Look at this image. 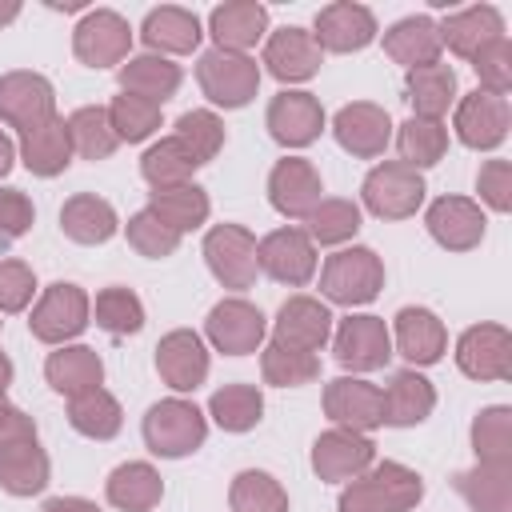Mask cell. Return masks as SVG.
<instances>
[{
  "instance_id": "obj_18",
  "label": "cell",
  "mask_w": 512,
  "mask_h": 512,
  "mask_svg": "<svg viewBox=\"0 0 512 512\" xmlns=\"http://www.w3.org/2000/svg\"><path fill=\"white\" fill-rule=\"evenodd\" d=\"M424 228H428V236L440 248H448V252H472L484 240L488 220H484V212H480L476 200H468V196H440V200L428 204Z\"/></svg>"
},
{
  "instance_id": "obj_30",
  "label": "cell",
  "mask_w": 512,
  "mask_h": 512,
  "mask_svg": "<svg viewBox=\"0 0 512 512\" xmlns=\"http://www.w3.org/2000/svg\"><path fill=\"white\" fill-rule=\"evenodd\" d=\"M44 376L60 396H80L104 384V360L96 348L88 344H60L56 352H48L44 360Z\"/></svg>"
},
{
  "instance_id": "obj_12",
  "label": "cell",
  "mask_w": 512,
  "mask_h": 512,
  "mask_svg": "<svg viewBox=\"0 0 512 512\" xmlns=\"http://www.w3.org/2000/svg\"><path fill=\"white\" fill-rule=\"evenodd\" d=\"M204 332H208V340H212L216 352H224V356H248V352H260L268 324H264V312L256 304H248L240 296H228V300H220L208 312Z\"/></svg>"
},
{
  "instance_id": "obj_6",
  "label": "cell",
  "mask_w": 512,
  "mask_h": 512,
  "mask_svg": "<svg viewBox=\"0 0 512 512\" xmlns=\"http://www.w3.org/2000/svg\"><path fill=\"white\" fill-rule=\"evenodd\" d=\"M424 176L400 160H384L376 164L364 184H360V196H364V208L380 220H408L416 216V208L424 204Z\"/></svg>"
},
{
  "instance_id": "obj_31",
  "label": "cell",
  "mask_w": 512,
  "mask_h": 512,
  "mask_svg": "<svg viewBox=\"0 0 512 512\" xmlns=\"http://www.w3.org/2000/svg\"><path fill=\"white\" fill-rule=\"evenodd\" d=\"M116 228H120L116 208L96 192H76L60 208V232L76 244H108Z\"/></svg>"
},
{
  "instance_id": "obj_48",
  "label": "cell",
  "mask_w": 512,
  "mask_h": 512,
  "mask_svg": "<svg viewBox=\"0 0 512 512\" xmlns=\"http://www.w3.org/2000/svg\"><path fill=\"white\" fill-rule=\"evenodd\" d=\"M228 504L232 512H288V492L272 472L244 468L228 488Z\"/></svg>"
},
{
  "instance_id": "obj_42",
  "label": "cell",
  "mask_w": 512,
  "mask_h": 512,
  "mask_svg": "<svg viewBox=\"0 0 512 512\" xmlns=\"http://www.w3.org/2000/svg\"><path fill=\"white\" fill-rule=\"evenodd\" d=\"M196 156L176 140V136H164L156 140L144 156H140V176L156 188H180V184H192V172H196Z\"/></svg>"
},
{
  "instance_id": "obj_57",
  "label": "cell",
  "mask_w": 512,
  "mask_h": 512,
  "mask_svg": "<svg viewBox=\"0 0 512 512\" xmlns=\"http://www.w3.org/2000/svg\"><path fill=\"white\" fill-rule=\"evenodd\" d=\"M20 440H36V420L24 408H16L12 400L0 396V448L20 444Z\"/></svg>"
},
{
  "instance_id": "obj_19",
  "label": "cell",
  "mask_w": 512,
  "mask_h": 512,
  "mask_svg": "<svg viewBox=\"0 0 512 512\" xmlns=\"http://www.w3.org/2000/svg\"><path fill=\"white\" fill-rule=\"evenodd\" d=\"M312 40L320 44V52H360L376 40V16L372 8L364 4H352V0H336V4H324L316 12V28H312Z\"/></svg>"
},
{
  "instance_id": "obj_43",
  "label": "cell",
  "mask_w": 512,
  "mask_h": 512,
  "mask_svg": "<svg viewBox=\"0 0 512 512\" xmlns=\"http://www.w3.org/2000/svg\"><path fill=\"white\" fill-rule=\"evenodd\" d=\"M208 416L224 432H252L264 416V392L256 384H224L208 400Z\"/></svg>"
},
{
  "instance_id": "obj_5",
  "label": "cell",
  "mask_w": 512,
  "mask_h": 512,
  "mask_svg": "<svg viewBox=\"0 0 512 512\" xmlns=\"http://www.w3.org/2000/svg\"><path fill=\"white\" fill-rule=\"evenodd\" d=\"M88 316H92V300L80 284H48L40 292V300L32 304V316H28V332L40 340V344H68L76 340L84 328H88Z\"/></svg>"
},
{
  "instance_id": "obj_24",
  "label": "cell",
  "mask_w": 512,
  "mask_h": 512,
  "mask_svg": "<svg viewBox=\"0 0 512 512\" xmlns=\"http://www.w3.org/2000/svg\"><path fill=\"white\" fill-rule=\"evenodd\" d=\"M324 64V52L320 44L312 40V32L288 24V28H276L264 44V68L280 80V84H300V80H312Z\"/></svg>"
},
{
  "instance_id": "obj_53",
  "label": "cell",
  "mask_w": 512,
  "mask_h": 512,
  "mask_svg": "<svg viewBox=\"0 0 512 512\" xmlns=\"http://www.w3.org/2000/svg\"><path fill=\"white\" fill-rule=\"evenodd\" d=\"M472 72L480 80V92L488 96H508L512 88V40L500 36L492 44H484L476 56H472Z\"/></svg>"
},
{
  "instance_id": "obj_39",
  "label": "cell",
  "mask_w": 512,
  "mask_h": 512,
  "mask_svg": "<svg viewBox=\"0 0 512 512\" xmlns=\"http://www.w3.org/2000/svg\"><path fill=\"white\" fill-rule=\"evenodd\" d=\"M68 424L88 440H112L124 424V408L108 388H92L68 400Z\"/></svg>"
},
{
  "instance_id": "obj_44",
  "label": "cell",
  "mask_w": 512,
  "mask_h": 512,
  "mask_svg": "<svg viewBox=\"0 0 512 512\" xmlns=\"http://www.w3.org/2000/svg\"><path fill=\"white\" fill-rule=\"evenodd\" d=\"M472 452L480 464H512V408L488 404L472 420Z\"/></svg>"
},
{
  "instance_id": "obj_16",
  "label": "cell",
  "mask_w": 512,
  "mask_h": 512,
  "mask_svg": "<svg viewBox=\"0 0 512 512\" xmlns=\"http://www.w3.org/2000/svg\"><path fill=\"white\" fill-rule=\"evenodd\" d=\"M268 200L280 216L288 220H304L320 200H324V180L316 172L312 160L304 156H284L276 160V168L268 172Z\"/></svg>"
},
{
  "instance_id": "obj_37",
  "label": "cell",
  "mask_w": 512,
  "mask_h": 512,
  "mask_svg": "<svg viewBox=\"0 0 512 512\" xmlns=\"http://www.w3.org/2000/svg\"><path fill=\"white\" fill-rule=\"evenodd\" d=\"M20 160L32 176H60L72 164V136H68V120L52 116L44 128L20 136Z\"/></svg>"
},
{
  "instance_id": "obj_38",
  "label": "cell",
  "mask_w": 512,
  "mask_h": 512,
  "mask_svg": "<svg viewBox=\"0 0 512 512\" xmlns=\"http://www.w3.org/2000/svg\"><path fill=\"white\" fill-rule=\"evenodd\" d=\"M404 92H408L412 116L440 120V116L456 104V72H452L448 64L412 68V72H404Z\"/></svg>"
},
{
  "instance_id": "obj_13",
  "label": "cell",
  "mask_w": 512,
  "mask_h": 512,
  "mask_svg": "<svg viewBox=\"0 0 512 512\" xmlns=\"http://www.w3.org/2000/svg\"><path fill=\"white\" fill-rule=\"evenodd\" d=\"M456 368L472 380L512 376V332L504 324H472L456 340Z\"/></svg>"
},
{
  "instance_id": "obj_2",
  "label": "cell",
  "mask_w": 512,
  "mask_h": 512,
  "mask_svg": "<svg viewBox=\"0 0 512 512\" xmlns=\"http://www.w3.org/2000/svg\"><path fill=\"white\" fill-rule=\"evenodd\" d=\"M140 432H144L148 452H156L164 460H180V456H192L208 440V420L192 400L168 396L144 412Z\"/></svg>"
},
{
  "instance_id": "obj_26",
  "label": "cell",
  "mask_w": 512,
  "mask_h": 512,
  "mask_svg": "<svg viewBox=\"0 0 512 512\" xmlns=\"http://www.w3.org/2000/svg\"><path fill=\"white\" fill-rule=\"evenodd\" d=\"M436 28H440V48L456 52L460 60H472L484 44L504 36V16L492 4H472V8L448 12Z\"/></svg>"
},
{
  "instance_id": "obj_9",
  "label": "cell",
  "mask_w": 512,
  "mask_h": 512,
  "mask_svg": "<svg viewBox=\"0 0 512 512\" xmlns=\"http://www.w3.org/2000/svg\"><path fill=\"white\" fill-rule=\"evenodd\" d=\"M72 52L80 64L88 68H112V64H124L128 52H132V28L120 12L112 8H92L84 12V20L76 24L72 32Z\"/></svg>"
},
{
  "instance_id": "obj_1",
  "label": "cell",
  "mask_w": 512,
  "mask_h": 512,
  "mask_svg": "<svg viewBox=\"0 0 512 512\" xmlns=\"http://www.w3.org/2000/svg\"><path fill=\"white\" fill-rule=\"evenodd\" d=\"M424 500V476L400 460H380L344 484L336 512H412Z\"/></svg>"
},
{
  "instance_id": "obj_29",
  "label": "cell",
  "mask_w": 512,
  "mask_h": 512,
  "mask_svg": "<svg viewBox=\"0 0 512 512\" xmlns=\"http://www.w3.org/2000/svg\"><path fill=\"white\" fill-rule=\"evenodd\" d=\"M208 32H212L216 48H224V52H248L268 32V8L256 4V0H228V4L212 8Z\"/></svg>"
},
{
  "instance_id": "obj_20",
  "label": "cell",
  "mask_w": 512,
  "mask_h": 512,
  "mask_svg": "<svg viewBox=\"0 0 512 512\" xmlns=\"http://www.w3.org/2000/svg\"><path fill=\"white\" fill-rule=\"evenodd\" d=\"M264 124H268V132H272L276 144H284V148H308L324 132V108H320V100L312 92L284 88L280 96H272Z\"/></svg>"
},
{
  "instance_id": "obj_7",
  "label": "cell",
  "mask_w": 512,
  "mask_h": 512,
  "mask_svg": "<svg viewBox=\"0 0 512 512\" xmlns=\"http://www.w3.org/2000/svg\"><path fill=\"white\" fill-rule=\"evenodd\" d=\"M204 260H208V272L232 288V292H244L256 284V236L244 228V224H216L208 228L204 236Z\"/></svg>"
},
{
  "instance_id": "obj_28",
  "label": "cell",
  "mask_w": 512,
  "mask_h": 512,
  "mask_svg": "<svg viewBox=\"0 0 512 512\" xmlns=\"http://www.w3.org/2000/svg\"><path fill=\"white\" fill-rule=\"evenodd\" d=\"M380 396H384V424H392V428H416L436 408V388L416 368L392 372L388 376V388Z\"/></svg>"
},
{
  "instance_id": "obj_14",
  "label": "cell",
  "mask_w": 512,
  "mask_h": 512,
  "mask_svg": "<svg viewBox=\"0 0 512 512\" xmlns=\"http://www.w3.org/2000/svg\"><path fill=\"white\" fill-rule=\"evenodd\" d=\"M324 416L348 432H372L384 424V396L360 376H336L324 384Z\"/></svg>"
},
{
  "instance_id": "obj_10",
  "label": "cell",
  "mask_w": 512,
  "mask_h": 512,
  "mask_svg": "<svg viewBox=\"0 0 512 512\" xmlns=\"http://www.w3.org/2000/svg\"><path fill=\"white\" fill-rule=\"evenodd\" d=\"M332 356L348 372H376L392 360V332L380 316H348L332 336Z\"/></svg>"
},
{
  "instance_id": "obj_50",
  "label": "cell",
  "mask_w": 512,
  "mask_h": 512,
  "mask_svg": "<svg viewBox=\"0 0 512 512\" xmlns=\"http://www.w3.org/2000/svg\"><path fill=\"white\" fill-rule=\"evenodd\" d=\"M108 124H112L120 144H140V140H148L160 128V104L140 100L132 92H120L108 104Z\"/></svg>"
},
{
  "instance_id": "obj_8",
  "label": "cell",
  "mask_w": 512,
  "mask_h": 512,
  "mask_svg": "<svg viewBox=\"0 0 512 512\" xmlns=\"http://www.w3.org/2000/svg\"><path fill=\"white\" fill-rule=\"evenodd\" d=\"M56 116V92L40 72H4L0 76V120L20 136L44 128Z\"/></svg>"
},
{
  "instance_id": "obj_34",
  "label": "cell",
  "mask_w": 512,
  "mask_h": 512,
  "mask_svg": "<svg viewBox=\"0 0 512 512\" xmlns=\"http://www.w3.org/2000/svg\"><path fill=\"white\" fill-rule=\"evenodd\" d=\"M48 480H52V464L36 440H20V444L0 448V488L8 496H36L48 488Z\"/></svg>"
},
{
  "instance_id": "obj_61",
  "label": "cell",
  "mask_w": 512,
  "mask_h": 512,
  "mask_svg": "<svg viewBox=\"0 0 512 512\" xmlns=\"http://www.w3.org/2000/svg\"><path fill=\"white\" fill-rule=\"evenodd\" d=\"M12 384V360L0 352V396H4V388Z\"/></svg>"
},
{
  "instance_id": "obj_58",
  "label": "cell",
  "mask_w": 512,
  "mask_h": 512,
  "mask_svg": "<svg viewBox=\"0 0 512 512\" xmlns=\"http://www.w3.org/2000/svg\"><path fill=\"white\" fill-rule=\"evenodd\" d=\"M40 512H100V504L84 500V496H52V500H44Z\"/></svg>"
},
{
  "instance_id": "obj_27",
  "label": "cell",
  "mask_w": 512,
  "mask_h": 512,
  "mask_svg": "<svg viewBox=\"0 0 512 512\" xmlns=\"http://www.w3.org/2000/svg\"><path fill=\"white\" fill-rule=\"evenodd\" d=\"M200 16L176 4H160L144 16L140 24V40L152 48V56H188L200 44Z\"/></svg>"
},
{
  "instance_id": "obj_23",
  "label": "cell",
  "mask_w": 512,
  "mask_h": 512,
  "mask_svg": "<svg viewBox=\"0 0 512 512\" xmlns=\"http://www.w3.org/2000/svg\"><path fill=\"white\" fill-rule=\"evenodd\" d=\"M272 340L300 352H320L332 340V312L316 296H288L276 312Z\"/></svg>"
},
{
  "instance_id": "obj_35",
  "label": "cell",
  "mask_w": 512,
  "mask_h": 512,
  "mask_svg": "<svg viewBox=\"0 0 512 512\" xmlns=\"http://www.w3.org/2000/svg\"><path fill=\"white\" fill-rule=\"evenodd\" d=\"M116 80H120L124 92H132L140 100H152V104H164V100L176 96V88H180L184 76H180V64H172L168 56L144 52V56H128L120 64Z\"/></svg>"
},
{
  "instance_id": "obj_56",
  "label": "cell",
  "mask_w": 512,
  "mask_h": 512,
  "mask_svg": "<svg viewBox=\"0 0 512 512\" xmlns=\"http://www.w3.org/2000/svg\"><path fill=\"white\" fill-rule=\"evenodd\" d=\"M36 224V208L20 188H0V240H20Z\"/></svg>"
},
{
  "instance_id": "obj_32",
  "label": "cell",
  "mask_w": 512,
  "mask_h": 512,
  "mask_svg": "<svg viewBox=\"0 0 512 512\" xmlns=\"http://www.w3.org/2000/svg\"><path fill=\"white\" fill-rule=\"evenodd\" d=\"M384 52L396 64H404L408 72L440 64V28H436V20L432 16H404V20H396L384 32Z\"/></svg>"
},
{
  "instance_id": "obj_59",
  "label": "cell",
  "mask_w": 512,
  "mask_h": 512,
  "mask_svg": "<svg viewBox=\"0 0 512 512\" xmlns=\"http://www.w3.org/2000/svg\"><path fill=\"white\" fill-rule=\"evenodd\" d=\"M12 164H16V144L8 140V132L0 128V180L12 172Z\"/></svg>"
},
{
  "instance_id": "obj_62",
  "label": "cell",
  "mask_w": 512,
  "mask_h": 512,
  "mask_svg": "<svg viewBox=\"0 0 512 512\" xmlns=\"http://www.w3.org/2000/svg\"><path fill=\"white\" fill-rule=\"evenodd\" d=\"M0 324H4V320H0Z\"/></svg>"
},
{
  "instance_id": "obj_36",
  "label": "cell",
  "mask_w": 512,
  "mask_h": 512,
  "mask_svg": "<svg viewBox=\"0 0 512 512\" xmlns=\"http://www.w3.org/2000/svg\"><path fill=\"white\" fill-rule=\"evenodd\" d=\"M104 496L120 512H152L160 504V496H164V480H160V472L152 464L128 460V464L112 468V476L104 484Z\"/></svg>"
},
{
  "instance_id": "obj_55",
  "label": "cell",
  "mask_w": 512,
  "mask_h": 512,
  "mask_svg": "<svg viewBox=\"0 0 512 512\" xmlns=\"http://www.w3.org/2000/svg\"><path fill=\"white\" fill-rule=\"evenodd\" d=\"M476 192L492 212H508L512 208V164L508 160H488L476 172Z\"/></svg>"
},
{
  "instance_id": "obj_51",
  "label": "cell",
  "mask_w": 512,
  "mask_h": 512,
  "mask_svg": "<svg viewBox=\"0 0 512 512\" xmlns=\"http://www.w3.org/2000/svg\"><path fill=\"white\" fill-rule=\"evenodd\" d=\"M172 136L196 156V164H208L224 148V120L216 112H208V108H192V112H184L176 120Z\"/></svg>"
},
{
  "instance_id": "obj_52",
  "label": "cell",
  "mask_w": 512,
  "mask_h": 512,
  "mask_svg": "<svg viewBox=\"0 0 512 512\" xmlns=\"http://www.w3.org/2000/svg\"><path fill=\"white\" fill-rule=\"evenodd\" d=\"M128 244L148 260H168L180 248V232H172L152 208H140L136 216H128Z\"/></svg>"
},
{
  "instance_id": "obj_17",
  "label": "cell",
  "mask_w": 512,
  "mask_h": 512,
  "mask_svg": "<svg viewBox=\"0 0 512 512\" xmlns=\"http://www.w3.org/2000/svg\"><path fill=\"white\" fill-rule=\"evenodd\" d=\"M332 136L356 160H372V156H384V148L392 140V116L372 100H352L336 112Z\"/></svg>"
},
{
  "instance_id": "obj_41",
  "label": "cell",
  "mask_w": 512,
  "mask_h": 512,
  "mask_svg": "<svg viewBox=\"0 0 512 512\" xmlns=\"http://www.w3.org/2000/svg\"><path fill=\"white\" fill-rule=\"evenodd\" d=\"M396 148H400V164L408 168H432L444 160L448 152V128L444 120H424V116H408L396 132Z\"/></svg>"
},
{
  "instance_id": "obj_60",
  "label": "cell",
  "mask_w": 512,
  "mask_h": 512,
  "mask_svg": "<svg viewBox=\"0 0 512 512\" xmlns=\"http://www.w3.org/2000/svg\"><path fill=\"white\" fill-rule=\"evenodd\" d=\"M16 16H20V4H16V0H0V28L12 24Z\"/></svg>"
},
{
  "instance_id": "obj_25",
  "label": "cell",
  "mask_w": 512,
  "mask_h": 512,
  "mask_svg": "<svg viewBox=\"0 0 512 512\" xmlns=\"http://www.w3.org/2000/svg\"><path fill=\"white\" fill-rule=\"evenodd\" d=\"M396 352L412 364V368H428L436 364L444 352H448V332H444V320L432 312V308H400L396 312Z\"/></svg>"
},
{
  "instance_id": "obj_4",
  "label": "cell",
  "mask_w": 512,
  "mask_h": 512,
  "mask_svg": "<svg viewBox=\"0 0 512 512\" xmlns=\"http://www.w3.org/2000/svg\"><path fill=\"white\" fill-rule=\"evenodd\" d=\"M196 84L216 108H244L260 88V64L248 52L208 48L196 64Z\"/></svg>"
},
{
  "instance_id": "obj_49",
  "label": "cell",
  "mask_w": 512,
  "mask_h": 512,
  "mask_svg": "<svg viewBox=\"0 0 512 512\" xmlns=\"http://www.w3.org/2000/svg\"><path fill=\"white\" fill-rule=\"evenodd\" d=\"M92 312H96V324H100L108 336H136V332L144 328V304H140V296H136L132 288H124V284H112V288L96 292Z\"/></svg>"
},
{
  "instance_id": "obj_46",
  "label": "cell",
  "mask_w": 512,
  "mask_h": 512,
  "mask_svg": "<svg viewBox=\"0 0 512 512\" xmlns=\"http://www.w3.org/2000/svg\"><path fill=\"white\" fill-rule=\"evenodd\" d=\"M68 136H72V152L84 160H108L116 152V132L108 124V108L100 104H84L68 116Z\"/></svg>"
},
{
  "instance_id": "obj_3",
  "label": "cell",
  "mask_w": 512,
  "mask_h": 512,
  "mask_svg": "<svg viewBox=\"0 0 512 512\" xmlns=\"http://www.w3.org/2000/svg\"><path fill=\"white\" fill-rule=\"evenodd\" d=\"M380 288H384V260L364 244L332 252L320 268V292L332 304L360 308V304H372Z\"/></svg>"
},
{
  "instance_id": "obj_22",
  "label": "cell",
  "mask_w": 512,
  "mask_h": 512,
  "mask_svg": "<svg viewBox=\"0 0 512 512\" xmlns=\"http://www.w3.org/2000/svg\"><path fill=\"white\" fill-rule=\"evenodd\" d=\"M372 464H376V444L364 432L328 428L312 444V468L320 480H356Z\"/></svg>"
},
{
  "instance_id": "obj_15",
  "label": "cell",
  "mask_w": 512,
  "mask_h": 512,
  "mask_svg": "<svg viewBox=\"0 0 512 512\" xmlns=\"http://www.w3.org/2000/svg\"><path fill=\"white\" fill-rule=\"evenodd\" d=\"M508 124H512V108L504 96H488V92H468L460 104H456V116H452V128L460 136L464 148H476V152H492L508 140Z\"/></svg>"
},
{
  "instance_id": "obj_33",
  "label": "cell",
  "mask_w": 512,
  "mask_h": 512,
  "mask_svg": "<svg viewBox=\"0 0 512 512\" xmlns=\"http://www.w3.org/2000/svg\"><path fill=\"white\" fill-rule=\"evenodd\" d=\"M472 512H512V464H472L452 476Z\"/></svg>"
},
{
  "instance_id": "obj_45",
  "label": "cell",
  "mask_w": 512,
  "mask_h": 512,
  "mask_svg": "<svg viewBox=\"0 0 512 512\" xmlns=\"http://www.w3.org/2000/svg\"><path fill=\"white\" fill-rule=\"evenodd\" d=\"M260 372H264V384L272 388H300L320 376V356L272 340L268 348H260Z\"/></svg>"
},
{
  "instance_id": "obj_47",
  "label": "cell",
  "mask_w": 512,
  "mask_h": 512,
  "mask_svg": "<svg viewBox=\"0 0 512 512\" xmlns=\"http://www.w3.org/2000/svg\"><path fill=\"white\" fill-rule=\"evenodd\" d=\"M360 232V208L340 196H324L308 216H304V236L312 244H344Z\"/></svg>"
},
{
  "instance_id": "obj_21",
  "label": "cell",
  "mask_w": 512,
  "mask_h": 512,
  "mask_svg": "<svg viewBox=\"0 0 512 512\" xmlns=\"http://www.w3.org/2000/svg\"><path fill=\"white\" fill-rule=\"evenodd\" d=\"M156 372L172 392H196L208 380V348L200 332L192 328H172L156 344Z\"/></svg>"
},
{
  "instance_id": "obj_40",
  "label": "cell",
  "mask_w": 512,
  "mask_h": 512,
  "mask_svg": "<svg viewBox=\"0 0 512 512\" xmlns=\"http://www.w3.org/2000/svg\"><path fill=\"white\" fill-rule=\"evenodd\" d=\"M148 208L172 228V232H196L204 220H208V212H212V204H208V192L200 188V184H180V188H156L152 196H148Z\"/></svg>"
},
{
  "instance_id": "obj_54",
  "label": "cell",
  "mask_w": 512,
  "mask_h": 512,
  "mask_svg": "<svg viewBox=\"0 0 512 512\" xmlns=\"http://www.w3.org/2000/svg\"><path fill=\"white\" fill-rule=\"evenodd\" d=\"M36 292V272L24 260H0V312H24Z\"/></svg>"
},
{
  "instance_id": "obj_11",
  "label": "cell",
  "mask_w": 512,
  "mask_h": 512,
  "mask_svg": "<svg viewBox=\"0 0 512 512\" xmlns=\"http://www.w3.org/2000/svg\"><path fill=\"white\" fill-rule=\"evenodd\" d=\"M256 264L276 284L304 288L316 276V244L304 236V228H276L256 244Z\"/></svg>"
}]
</instances>
